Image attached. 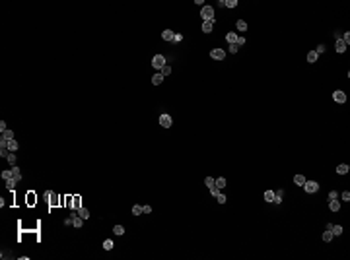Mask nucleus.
I'll return each mask as SVG.
<instances>
[{
    "instance_id": "39",
    "label": "nucleus",
    "mask_w": 350,
    "mask_h": 260,
    "mask_svg": "<svg viewBox=\"0 0 350 260\" xmlns=\"http://www.w3.org/2000/svg\"><path fill=\"white\" fill-rule=\"evenodd\" d=\"M152 212V206H142V214H150Z\"/></svg>"
},
{
    "instance_id": "30",
    "label": "nucleus",
    "mask_w": 350,
    "mask_h": 260,
    "mask_svg": "<svg viewBox=\"0 0 350 260\" xmlns=\"http://www.w3.org/2000/svg\"><path fill=\"white\" fill-rule=\"evenodd\" d=\"M140 214H142V206H140V204L132 206V215H140Z\"/></svg>"
},
{
    "instance_id": "45",
    "label": "nucleus",
    "mask_w": 350,
    "mask_h": 260,
    "mask_svg": "<svg viewBox=\"0 0 350 260\" xmlns=\"http://www.w3.org/2000/svg\"><path fill=\"white\" fill-rule=\"evenodd\" d=\"M27 200H29V204H33V202H35V200H37V198H35V196H33V194H29V198H27Z\"/></svg>"
},
{
    "instance_id": "3",
    "label": "nucleus",
    "mask_w": 350,
    "mask_h": 260,
    "mask_svg": "<svg viewBox=\"0 0 350 260\" xmlns=\"http://www.w3.org/2000/svg\"><path fill=\"white\" fill-rule=\"evenodd\" d=\"M152 66H154V68H158V70H162L163 66H165V58H163L162 55H156L154 58H152Z\"/></svg>"
},
{
    "instance_id": "19",
    "label": "nucleus",
    "mask_w": 350,
    "mask_h": 260,
    "mask_svg": "<svg viewBox=\"0 0 350 260\" xmlns=\"http://www.w3.org/2000/svg\"><path fill=\"white\" fill-rule=\"evenodd\" d=\"M204 185L208 186V190H210V188H214V186H216V179H212V177H206V179H204Z\"/></svg>"
},
{
    "instance_id": "34",
    "label": "nucleus",
    "mask_w": 350,
    "mask_h": 260,
    "mask_svg": "<svg viewBox=\"0 0 350 260\" xmlns=\"http://www.w3.org/2000/svg\"><path fill=\"white\" fill-rule=\"evenodd\" d=\"M237 6V0H226V8H235Z\"/></svg>"
},
{
    "instance_id": "26",
    "label": "nucleus",
    "mask_w": 350,
    "mask_h": 260,
    "mask_svg": "<svg viewBox=\"0 0 350 260\" xmlns=\"http://www.w3.org/2000/svg\"><path fill=\"white\" fill-rule=\"evenodd\" d=\"M18 148H19V144L16 142V140H10V142H8V149H10V152H16Z\"/></svg>"
},
{
    "instance_id": "2",
    "label": "nucleus",
    "mask_w": 350,
    "mask_h": 260,
    "mask_svg": "<svg viewBox=\"0 0 350 260\" xmlns=\"http://www.w3.org/2000/svg\"><path fill=\"white\" fill-rule=\"evenodd\" d=\"M303 190L307 192V194H313V192L319 190V185L315 181H305V182H303Z\"/></svg>"
},
{
    "instance_id": "28",
    "label": "nucleus",
    "mask_w": 350,
    "mask_h": 260,
    "mask_svg": "<svg viewBox=\"0 0 350 260\" xmlns=\"http://www.w3.org/2000/svg\"><path fill=\"white\" fill-rule=\"evenodd\" d=\"M263 196H265V200H266V202H274V192H272V190H266Z\"/></svg>"
},
{
    "instance_id": "18",
    "label": "nucleus",
    "mask_w": 350,
    "mask_h": 260,
    "mask_svg": "<svg viewBox=\"0 0 350 260\" xmlns=\"http://www.w3.org/2000/svg\"><path fill=\"white\" fill-rule=\"evenodd\" d=\"M333 239H335V235L331 233V229H327V231L323 233V241H325V243H331Z\"/></svg>"
},
{
    "instance_id": "36",
    "label": "nucleus",
    "mask_w": 350,
    "mask_h": 260,
    "mask_svg": "<svg viewBox=\"0 0 350 260\" xmlns=\"http://www.w3.org/2000/svg\"><path fill=\"white\" fill-rule=\"evenodd\" d=\"M341 39H342V41H344V45H346V47H348V43H350V33H348V31H346V33H344V35H342V37H341Z\"/></svg>"
},
{
    "instance_id": "41",
    "label": "nucleus",
    "mask_w": 350,
    "mask_h": 260,
    "mask_svg": "<svg viewBox=\"0 0 350 260\" xmlns=\"http://www.w3.org/2000/svg\"><path fill=\"white\" fill-rule=\"evenodd\" d=\"M237 49H239L237 45H229V52H235V55H237Z\"/></svg>"
},
{
    "instance_id": "16",
    "label": "nucleus",
    "mask_w": 350,
    "mask_h": 260,
    "mask_svg": "<svg viewBox=\"0 0 350 260\" xmlns=\"http://www.w3.org/2000/svg\"><path fill=\"white\" fill-rule=\"evenodd\" d=\"M317 58H319V55L315 51H309L307 52V62H311V64H313V62H317Z\"/></svg>"
},
{
    "instance_id": "27",
    "label": "nucleus",
    "mask_w": 350,
    "mask_h": 260,
    "mask_svg": "<svg viewBox=\"0 0 350 260\" xmlns=\"http://www.w3.org/2000/svg\"><path fill=\"white\" fill-rule=\"evenodd\" d=\"M6 159H8V163L12 165V167H14V165H16V152H10V153H8V157H6Z\"/></svg>"
},
{
    "instance_id": "11",
    "label": "nucleus",
    "mask_w": 350,
    "mask_h": 260,
    "mask_svg": "<svg viewBox=\"0 0 350 260\" xmlns=\"http://www.w3.org/2000/svg\"><path fill=\"white\" fill-rule=\"evenodd\" d=\"M350 171V167L346 165V163H341V165H336V173L338 175H346V173Z\"/></svg>"
},
{
    "instance_id": "5",
    "label": "nucleus",
    "mask_w": 350,
    "mask_h": 260,
    "mask_svg": "<svg viewBox=\"0 0 350 260\" xmlns=\"http://www.w3.org/2000/svg\"><path fill=\"white\" fill-rule=\"evenodd\" d=\"M159 124L163 126V128H169V126L173 124V121H171V116L167 115V113H163V115H159Z\"/></svg>"
},
{
    "instance_id": "35",
    "label": "nucleus",
    "mask_w": 350,
    "mask_h": 260,
    "mask_svg": "<svg viewBox=\"0 0 350 260\" xmlns=\"http://www.w3.org/2000/svg\"><path fill=\"white\" fill-rule=\"evenodd\" d=\"M341 198H342V202H348V200H350V192H348V190L341 192Z\"/></svg>"
},
{
    "instance_id": "1",
    "label": "nucleus",
    "mask_w": 350,
    "mask_h": 260,
    "mask_svg": "<svg viewBox=\"0 0 350 260\" xmlns=\"http://www.w3.org/2000/svg\"><path fill=\"white\" fill-rule=\"evenodd\" d=\"M201 18L204 19V22H212V19H214V8H212V6H202Z\"/></svg>"
},
{
    "instance_id": "38",
    "label": "nucleus",
    "mask_w": 350,
    "mask_h": 260,
    "mask_svg": "<svg viewBox=\"0 0 350 260\" xmlns=\"http://www.w3.org/2000/svg\"><path fill=\"white\" fill-rule=\"evenodd\" d=\"M183 41V35L181 33H175V37H173V43H181Z\"/></svg>"
},
{
    "instance_id": "32",
    "label": "nucleus",
    "mask_w": 350,
    "mask_h": 260,
    "mask_svg": "<svg viewBox=\"0 0 350 260\" xmlns=\"http://www.w3.org/2000/svg\"><path fill=\"white\" fill-rule=\"evenodd\" d=\"M12 177H14L12 169H10V171H2V179H4V181H8V179H12Z\"/></svg>"
},
{
    "instance_id": "9",
    "label": "nucleus",
    "mask_w": 350,
    "mask_h": 260,
    "mask_svg": "<svg viewBox=\"0 0 350 260\" xmlns=\"http://www.w3.org/2000/svg\"><path fill=\"white\" fill-rule=\"evenodd\" d=\"M226 41L229 43V45H235L237 43V33H233V31H229L228 35H226Z\"/></svg>"
},
{
    "instance_id": "22",
    "label": "nucleus",
    "mask_w": 350,
    "mask_h": 260,
    "mask_svg": "<svg viewBox=\"0 0 350 260\" xmlns=\"http://www.w3.org/2000/svg\"><path fill=\"white\" fill-rule=\"evenodd\" d=\"M224 186H226V179H224V177H218V179H216V188L222 190Z\"/></svg>"
},
{
    "instance_id": "25",
    "label": "nucleus",
    "mask_w": 350,
    "mask_h": 260,
    "mask_svg": "<svg viewBox=\"0 0 350 260\" xmlns=\"http://www.w3.org/2000/svg\"><path fill=\"white\" fill-rule=\"evenodd\" d=\"M113 246H115V243H113L111 239H105V241H103V249H105V251H113Z\"/></svg>"
},
{
    "instance_id": "33",
    "label": "nucleus",
    "mask_w": 350,
    "mask_h": 260,
    "mask_svg": "<svg viewBox=\"0 0 350 260\" xmlns=\"http://www.w3.org/2000/svg\"><path fill=\"white\" fill-rule=\"evenodd\" d=\"M169 74H171V68H169V66L165 64V66H163V68H162V76H163V78H165V76H169Z\"/></svg>"
},
{
    "instance_id": "20",
    "label": "nucleus",
    "mask_w": 350,
    "mask_h": 260,
    "mask_svg": "<svg viewBox=\"0 0 350 260\" xmlns=\"http://www.w3.org/2000/svg\"><path fill=\"white\" fill-rule=\"evenodd\" d=\"M78 215H80L82 219H88V218H89V212H88L86 208H82V206H80V208H78Z\"/></svg>"
},
{
    "instance_id": "12",
    "label": "nucleus",
    "mask_w": 350,
    "mask_h": 260,
    "mask_svg": "<svg viewBox=\"0 0 350 260\" xmlns=\"http://www.w3.org/2000/svg\"><path fill=\"white\" fill-rule=\"evenodd\" d=\"M331 233L335 235V237L342 235V225H335V223H333V225H331Z\"/></svg>"
},
{
    "instance_id": "44",
    "label": "nucleus",
    "mask_w": 350,
    "mask_h": 260,
    "mask_svg": "<svg viewBox=\"0 0 350 260\" xmlns=\"http://www.w3.org/2000/svg\"><path fill=\"white\" fill-rule=\"evenodd\" d=\"M235 45H245V37H237V43H235Z\"/></svg>"
},
{
    "instance_id": "7",
    "label": "nucleus",
    "mask_w": 350,
    "mask_h": 260,
    "mask_svg": "<svg viewBox=\"0 0 350 260\" xmlns=\"http://www.w3.org/2000/svg\"><path fill=\"white\" fill-rule=\"evenodd\" d=\"M335 49H336V52H341V55H342V52H346V45H344V41H342L341 37L336 39V43H335Z\"/></svg>"
},
{
    "instance_id": "24",
    "label": "nucleus",
    "mask_w": 350,
    "mask_h": 260,
    "mask_svg": "<svg viewBox=\"0 0 350 260\" xmlns=\"http://www.w3.org/2000/svg\"><path fill=\"white\" fill-rule=\"evenodd\" d=\"M113 233H115V235H125V227H123L121 223H117L115 227H113Z\"/></svg>"
},
{
    "instance_id": "43",
    "label": "nucleus",
    "mask_w": 350,
    "mask_h": 260,
    "mask_svg": "<svg viewBox=\"0 0 350 260\" xmlns=\"http://www.w3.org/2000/svg\"><path fill=\"white\" fill-rule=\"evenodd\" d=\"M315 52H317V55H321V52H325V45H319V47H317V51H315Z\"/></svg>"
},
{
    "instance_id": "29",
    "label": "nucleus",
    "mask_w": 350,
    "mask_h": 260,
    "mask_svg": "<svg viewBox=\"0 0 350 260\" xmlns=\"http://www.w3.org/2000/svg\"><path fill=\"white\" fill-rule=\"evenodd\" d=\"M2 138H6V140H14V132H12V130H4V132H2Z\"/></svg>"
},
{
    "instance_id": "31",
    "label": "nucleus",
    "mask_w": 350,
    "mask_h": 260,
    "mask_svg": "<svg viewBox=\"0 0 350 260\" xmlns=\"http://www.w3.org/2000/svg\"><path fill=\"white\" fill-rule=\"evenodd\" d=\"M12 173H14V177L18 179V181L22 179V173H19V167H18V165H14V167H12Z\"/></svg>"
},
{
    "instance_id": "15",
    "label": "nucleus",
    "mask_w": 350,
    "mask_h": 260,
    "mask_svg": "<svg viewBox=\"0 0 350 260\" xmlns=\"http://www.w3.org/2000/svg\"><path fill=\"white\" fill-rule=\"evenodd\" d=\"M212 29H214L212 22H202V31L204 33H212Z\"/></svg>"
},
{
    "instance_id": "6",
    "label": "nucleus",
    "mask_w": 350,
    "mask_h": 260,
    "mask_svg": "<svg viewBox=\"0 0 350 260\" xmlns=\"http://www.w3.org/2000/svg\"><path fill=\"white\" fill-rule=\"evenodd\" d=\"M333 99H335L336 103H346V93L341 91V89H336V91L333 93Z\"/></svg>"
},
{
    "instance_id": "10",
    "label": "nucleus",
    "mask_w": 350,
    "mask_h": 260,
    "mask_svg": "<svg viewBox=\"0 0 350 260\" xmlns=\"http://www.w3.org/2000/svg\"><path fill=\"white\" fill-rule=\"evenodd\" d=\"M329 208H331V212H338V210H341V202H338V200H329Z\"/></svg>"
},
{
    "instance_id": "21",
    "label": "nucleus",
    "mask_w": 350,
    "mask_h": 260,
    "mask_svg": "<svg viewBox=\"0 0 350 260\" xmlns=\"http://www.w3.org/2000/svg\"><path fill=\"white\" fill-rule=\"evenodd\" d=\"M282 196H284V190H276L274 192V204H282Z\"/></svg>"
},
{
    "instance_id": "40",
    "label": "nucleus",
    "mask_w": 350,
    "mask_h": 260,
    "mask_svg": "<svg viewBox=\"0 0 350 260\" xmlns=\"http://www.w3.org/2000/svg\"><path fill=\"white\" fill-rule=\"evenodd\" d=\"M336 196H338V192H335V190H331V192H329V200H335Z\"/></svg>"
},
{
    "instance_id": "17",
    "label": "nucleus",
    "mask_w": 350,
    "mask_h": 260,
    "mask_svg": "<svg viewBox=\"0 0 350 260\" xmlns=\"http://www.w3.org/2000/svg\"><path fill=\"white\" fill-rule=\"evenodd\" d=\"M305 181H307V179H305L303 175H296L294 177V185H298V186H303V182H305Z\"/></svg>"
},
{
    "instance_id": "37",
    "label": "nucleus",
    "mask_w": 350,
    "mask_h": 260,
    "mask_svg": "<svg viewBox=\"0 0 350 260\" xmlns=\"http://www.w3.org/2000/svg\"><path fill=\"white\" fill-rule=\"evenodd\" d=\"M216 200H218L220 204H226V200H228V198H226V196H224V194H222V192H220V194H218V196H216Z\"/></svg>"
},
{
    "instance_id": "14",
    "label": "nucleus",
    "mask_w": 350,
    "mask_h": 260,
    "mask_svg": "<svg viewBox=\"0 0 350 260\" xmlns=\"http://www.w3.org/2000/svg\"><path fill=\"white\" fill-rule=\"evenodd\" d=\"M16 182H18V179H16V177L8 179V181H6V188H8V190H14V188H16Z\"/></svg>"
},
{
    "instance_id": "4",
    "label": "nucleus",
    "mask_w": 350,
    "mask_h": 260,
    "mask_svg": "<svg viewBox=\"0 0 350 260\" xmlns=\"http://www.w3.org/2000/svg\"><path fill=\"white\" fill-rule=\"evenodd\" d=\"M210 56H212L214 60H224L226 51H224V49H212V51H210Z\"/></svg>"
},
{
    "instance_id": "42",
    "label": "nucleus",
    "mask_w": 350,
    "mask_h": 260,
    "mask_svg": "<svg viewBox=\"0 0 350 260\" xmlns=\"http://www.w3.org/2000/svg\"><path fill=\"white\" fill-rule=\"evenodd\" d=\"M210 194H212V196H218V194H220V190L214 186V188H210Z\"/></svg>"
},
{
    "instance_id": "8",
    "label": "nucleus",
    "mask_w": 350,
    "mask_h": 260,
    "mask_svg": "<svg viewBox=\"0 0 350 260\" xmlns=\"http://www.w3.org/2000/svg\"><path fill=\"white\" fill-rule=\"evenodd\" d=\"M173 37H175V33H173L171 29H165V31L162 33V39H163V41H173Z\"/></svg>"
},
{
    "instance_id": "23",
    "label": "nucleus",
    "mask_w": 350,
    "mask_h": 260,
    "mask_svg": "<svg viewBox=\"0 0 350 260\" xmlns=\"http://www.w3.org/2000/svg\"><path fill=\"white\" fill-rule=\"evenodd\" d=\"M235 25H237L239 31H247V22H243V19H237V22H235Z\"/></svg>"
},
{
    "instance_id": "13",
    "label": "nucleus",
    "mask_w": 350,
    "mask_h": 260,
    "mask_svg": "<svg viewBox=\"0 0 350 260\" xmlns=\"http://www.w3.org/2000/svg\"><path fill=\"white\" fill-rule=\"evenodd\" d=\"M162 82H163V76H162V72H158V74H154V76H152V84H154V85H159Z\"/></svg>"
}]
</instances>
